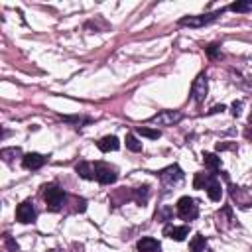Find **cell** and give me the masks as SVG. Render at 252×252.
Here are the masks:
<instances>
[{
  "label": "cell",
  "instance_id": "cell-1",
  "mask_svg": "<svg viewBox=\"0 0 252 252\" xmlns=\"http://www.w3.org/2000/svg\"><path fill=\"white\" fill-rule=\"evenodd\" d=\"M43 199L51 211H59L65 203V193L57 185H47V187H43Z\"/></svg>",
  "mask_w": 252,
  "mask_h": 252
},
{
  "label": "cell",
  "instance_id": "cell-2",
  "mask_svg": "<svg viewBox=\"0 0 252 252\" xmlns=\"http://www.w3.org/2000/svg\"><path fill=\"white\" fill-rule=\"evenodd\" d=\"M177 213H179L181 219L193 220V219L199 215V209H197V205H195V199H191V197H181V199L177 201Z\"/></svg>",
  "mask_w": 252,
  "mask_h": 252
},
{
  "label": "cell",
  "instance_id": "cell-3",
  "mask_svg": "<svg viewBox=\"0 0 252 252\" xmlns=\"http://www.w3.org/2000/svg\"><path fill=\"white\" fill-rule=\"evenodd\" d=\"M220 14H222V10H217V12H213V14L187 16V18H181V20H179V24H181V26H189V28H201V26H205V24H209V22L217 20V16H220Z\"/></svg>",
  "mask_w": 252,
  "mask_h": 252
},
{
  "label": "cell",
  "instance_id": "cell-4",
  "mask_svg": "<svg viewBox=\"0 0 252 252\" xmlns=\"http://www.w3.org/2000/svg\"><path fill=\"white\" fill-rule=\"evenodd\" d=\"M179 120H181V112H177V110H161L150 118V122L158 124V126H173Z\"/></svg>",
  "mask_w": 252,
  "mask_h": 252
},
{
  "label": "cell",
  "instance_id": "cell-5",
  "mask_svg": "<svg viewBox=\"0 0 252 252\" xmlns=\"http://www.w3.org/2000/svg\"><path fill=\"white\" fill-rule=\"evenodd\" d=\"M94 177H96L98 183L110 185V183L116 181L118 175H116V169H114V167H110V165H106V163H94Z\"/></svg>",
  "mask_w": 252,
  "mask_h": 252
},
{
  "label": "cell",
  "instance_id": "cell-6",
  "mask_svg": "<svg viewBox=\"0 0 252 252\" xmlns=\"http://www.w3.org/2000/svg\"><path fill=\"white\" fill-rule=\"evenodd\" d=\"M207 89H209V83H207V75H199L195 81H193V85H191V98L195 100V102H203L205 100V96H207Z\"/></svg>",
  "mask_w": 252,
  "mask_h": 252
},
{
  "label": "cell",
  "instance_id": "cell-7",
  "mask_svg": "<svg viewBox=\"0 0 252 252\" xmlns=\"http://www.w3.org/2000/svg\"><path fill=\"white\" fill-rule=\"evenodd\" d=\"M16 219H18L20 222H24V224L35 220V209H33L32 201H24V203L18 205V209H16Z\"/></svg>",
  "mask_w": 252,
  "mask_h": 252
},
{
  "label": "cell",
  "instance_id": "cell-8",
  "mask_svg": "<svg viewBox=\"0 0 252 252\" xmlns=\"http://www.w3.org/2000/svg\"><path fill=\"white\" fill-rule=\"evenodd\" d=\"M22 163L26 169H39L43 163H45V156L41 154H35V152H30L22 158Z\"/></svg>",
  "mask_w": 252,
  "mask_h": 252
},
{
  "label": "cell",
  "instance_id": "cell-9",
  "mask_svg": "<svg viewBox=\"0 0 252 252\" xmlns=\"http://www.w3.org/2000/svg\"><path fill=\"white\" fill-rule=\"evenodd\" d=\"M159 177H161L165 183L173 185V183H177V181L183 179V171L179 169V165H169V167H165V169L159 173Z\"/></svg>",
  "mask_w": 252,
  "mask_h": 252
},
{
  "label": "cell",
  "instance_id": "cell-10",
  "mask_svg": "<svg viewBox=\"0 0 252 252\" xmlns=\"http://www.w3.org/2000/svg\"><path fill=\"white\" fill-rule=\"evenodd\" d=\"M205 189H207V195H209V199H211V201H220V195H222V187H220V183H219V181H217L213 175H209Z\"/></svg>",
  "mask_w": 252,
  "mask_h": 252
},
{
  "label": "cell",
  "instance_id": "cell-11",
  "mask_svg": "<svg viewBox=\"0 0 252 252\" xmlns=\"http://www.w3.org/2000/svg\"><path fill=\"white\" fill-rule=\"evenodd\" d=\"M163 234L173 240H185V236L189 234V226H165Z\"/></svg>",
  "mask_w": 252,
  "mask_h": 252
},
{
  "label": "cell",
  "instance_id": "cell-12",
  "mask_svg": "<svg viewBox=\"0 0 252 252\" xmlns=\"http://www.w3.org/2000/svg\"><path fill=\"white\" fill-rule=\"evenodd\" d=\"M138 252H159V242L156 240V238H150V236H146V238H142V240H138Z\"/></svg>",
  "mask_w": 252,
  "mask_h": 252
},
{
  "label": "cell",
  "instance_id": "cell-13",
  "mask_svg": "<svg viewBox=\"0 0 252 252\" xmlns=\"http://www.w3.org/2000/svg\"><path fill=\"white\" fill-rule=\"evenodd\" d=\"M98 150L100 152H114V150H118V146H120V142H118V138L116 136H104L102 140H98Z\"/></svg>",
  "mask_w": 252,
  "mask_h": 252
},
{
  "label": "cell",
  "instance_id": "cell-14",
  "mask_svg": "<svg viewBox=\"0 0 252 252\" xmlns=\"http://www.w3.org/2000/svg\"><path fill=\"white\" fill-rule=\"evenodd\" d=\"M75 171H77L83 179H93V177H94V165L89 163V161H81V163H77Z\"/></svg>",
  "mask_w": 252,
  "mask_h": 252
},
{
  "label": "cell",
  "instance_id": "cell-15",
  "mask_svg": "<svg viewBox=\"0 0 252 252\" xmlns=\"http://www.w3.org/2000/svg\"><path fill=\"white\" fill-rule=\"evenodd\" d=\"M189 248H191L193 252H205V248H207V240H205V236H203V234H195L193 240L189 242Z\"/></svg>",
  "mask_w": 252,
  "mask_h": 252
},
{
  "label": "cell",
  "instance_id": "cell-16",
  "mask_svg": "<svg viewBox=\"0 0 252 252\" xmlns=\"http://www.w3.org/2000/svg\"><path fill=\"white\" fill-rule=\"evenodd\" d=\"M203 161L211 171H217L220 167V158H217L215 154H203Z\"/></svg>",
  "mask_w": 252,
  "mask_h": 252
},
{
  "label": "cell",
  "instance_id": "cell-17",
  "mask_svg": "<svg viewBox=\"0 0 252 252\" xmlns=\"http://www.w3.org/2000/svg\"><path fill=\"white\" fill-rule=\"evenodd\" d=\"M136 134L146 136V138H152V140L159 138V130H152V128H146V126H138V128H136Z\"/></svg>",
  "mask_w": 252,
  "mask_h": 252
},
{
  "label": "cell",
  "instance_id": "cell-18",
  "mask_svg": "<svg viewBox=\"0 0 252 252\" xmlns=\"http://www.w3.org/2000/svg\"><path fill=\"white\" fill-rule=\"evenodd\" d=\"M126 148L132 152H142V144L136 140L134 134H126Z\"/></svg>",
  "mask_w": 252,
  "mask_h": 252
},
{
  "label": "cell",
  "instance_id": "cell-19",
  "mask_svg": "<svg viewBox=\"0 0 252 252\" xmlns=\"http://www.w3.org/2000/svg\"><path fill=\"white\" fill-rule=\"evenodd\" d=\"M0 156L4 158V161H12L16 156H20V148H4L0 152Z\"/></svg>",
  "mask_w": 252,
  "mask_h": 252
},
{
  "label": "cell",
  "instance_id": "cell-20",
  "mask_svg": "<svg viewBox=\"0 0 252 252\" xmlns=\"http://www.w3.org/2000/svg\"><path fill=\"white\" fill-rule=\"evenodd\" d=\"M232 12H248L250 8H252V2L248 0V2H234V4H230L228 6Z\"/></svg>",
  "mask_w": 252,
  "mask_h": 252
},
{
  "label": "cell",
  "instance_id": "cell-21",
  "mask_svg": "<svg viewBox=\"0 0 252 252\" xmlns=\"http://www.w3.org/2000/svg\"><path fill=\"white\" fill-rule=\"evenodd\" d=\"M207 53H209V57H213V59L220 57V53H219V45H217V43L209 45V47H207Z\"/></svg>",
  "mask_w": 252,
  "mask_h": 252
},
{
  "label": "cell",
  "instance_id": "cell-22",
  "mask_svg": "<svg viewBox=\"0 0 252 252\" xmlns=\"http://www.w3.org/2000/svg\"><path fill=\"white\" fill-rule=\"evenodd\" d=\"M240 106H242L240 102H234V104H232V114H234V116H238V114H240Z\"/></svg>",
  "mask_w": 252,
  "mask_h": 252
},
{
  "label": "cell",
  "instance_id": "cell-23",
  "mask_svg": "<svg viewBox=\"0 0 252 252\" xmlns=\"http://www.w3.org/2000/svg\"><path fill=\"white\" fill-rule=\"evenodd\" d=\"M248 120H250V124H252V112H250V118H248Z\"/></svg>",
  "mask_w": 252,
  "mask_h": 252
}]
</instances>
